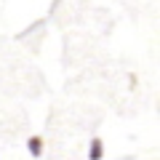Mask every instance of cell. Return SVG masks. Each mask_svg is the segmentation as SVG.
Returning a JSON list of instances; mask_svg holds the SVG:
<instances>
[{
    "label": "cell",
    "instance_id": "cell-1",
    "mask_svg": "<svg viewBox=\"0 0 160 160\" xmlns=\"http://www.w3.org/2000/svg\"><path fill=\"white\" fill-rule=\"evenodd\" d=\"M104 158V142L99 136H93L88 142V160H102Z\"/></svg>",
    "mask_w": 160,
    "mask_h": 160
},
{
    "label": "cell",
    "instance_id": "cell-2",
    "mask_svg": "<svg viewBox=\"0 0 160 160\" xmlns=\"http://www.w3.org/2000/svg\"><path fill=\"white\" fill-rule=\"evenodd\" d=\"M27 149L32 158H40L43 155V136H29L27 139Z\"/></svg>",
    "mask_w": 160,
    "mask_h": 160
}]
</instances>
